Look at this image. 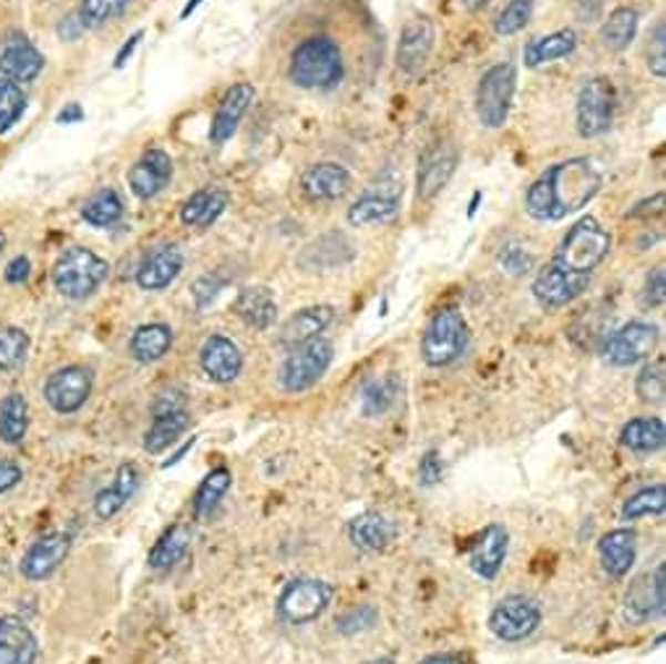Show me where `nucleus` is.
<instances>
[{
    "label": "nucleus",
    "instance_id": "nucleus-1",
    "mask_svg": "<svg viewBox=\"0 0 666 664\" xmlns=\"http://www.w3.org/2000/svg\"><path fill=\"white\" fill-rule=\"evenodd\" d=\"M609 231L596 217H583L567 231L552 262L536 275L533 296L549 309L573 304L591 286V277H594L596 267L609 257Z\"/></svg>",
    "mask_w": 666,
    "mask_h": 664
},
{
    "label": "nucleus",
    "instance_id": "nucleus-2",
    "mask_svg": "<svg viewBox=\"0 0 666 664\" xmlns=\"http://www.w3.org/2000/svg\"><path fill=\"white\" fill-rule=\"evenodd\" d=\"M598 192H602L598 167L588 157H573L546 167L533 181L525 194V210L533 221L554 223L588 207Z\"/></svg>",
    "mask_w": 666,
    "mask_h": 664
},
{
    "label": "nucleus",
    "instance_id": "nucleus-3",
    "mask_svg": "<svg viewBox=\"0 0 666 664\" xmlns=\"http://www.w3.org/2000/svg\"><path fill=\"white\" fill-rule=\"evenodd\" d=\"M290 82L301 90H329L342 79V55L338 42L309 38L293 50Z\"/></svg>",
    "mask_w": 666,
    "mask_h": 664
},
{
    "label": "nucleus",
    "instance_id": "nucleus-4",
    "mask_svg": "<svg viewBox=\"0 0 666 664\" xmlns=\"http://www.w3.org/2000/svg\"><path fill=\"white\" fill-rule=\"evenodd\" d=\"M107 262L84 246H71L58 257L53 267V286L71 302H84L107 280Z\"/></svg>",
    "mask_w": 666,
    "mask_h": 664
},
{
    "label": "nucleus",
    "instance_id": "nucleus-5",
    "mask_svg": "<svg viewBox=\"0 0 666 664\" xmlns=\"http://www.w3.org/2000/svg\"><path fill=\"white\" fill-rule=\"evenodd\" d=\"M468 346V325L463 311L444 306L429 319L421 338V356L429 367L442 369L455 364Z\"/></svg>",
    "mask_w": 666,
    "mask_h": 664
},
{
    "label": "nucleus",
    "instance_id": "nucleus-6",
    "mask_svg": "<svg viewBox=\"0 0 666 664\" xmlns=\"http://www.w3.org/2000/svg\"><path fill=\"white\" fill-rule=\"evenodd\" d=\"M335 589L319 579H293L277 596V617L288 625H309L332 604Z\"/></svg>",
    "mask_w": 666,
    "mask_h": 664
},
{
    "label": "nucleus",
    "instance_id": "nucleus-7",
    "mask_svg": "<svg viewBox=\"0 0 666 664\" xmlns=\"http://www.w3.org/2000/svg\"><path fill=\"white\" fill-rule=\"evenodd\" d=\"M515 86L518 74L512 63H496L481 76L479 90H475V113H479L481 126L502 129L508 123Z\"/></svg>",
    "mask_w": 666,
    "mask_h": 664
},
{
    "label": "nucleus",
    "instance_id": "nucleus-8",
    "mask_svg": "<svg viewBox=\"0 0 666 664\" xmlns=\"http://www.w3.org/2000/svg\"><path fill=\"white\" fill-rule=\"evenodd\" d=\"M332 359H335V348L329 340L317 338L304 343V346L288 351V359L283 361L280 385L288 392L309 390L321 377H325V371L329 369Z\"/></svg>",
    "mask_w": 666,
    "mask_h": 664
},
{
    "label": "nucleus",
    "instance_id": "nucleus-9",
    "mask_svg": "<svg viewBox=\"0 0 666 664\" xmlns=\"http://www.w3.org/2000/svg\"><path fill=\"white\" fill-rule=\"evenodd\" d=\"M614 111H617V92L609 79H591L588 84H583L581 94H577V134L583 139L602 136L612 129Z\"/></svg>",
    "mask_w": 666,
    "mask_h": 664
},
{
    "label": "nucleus",
    "instance_id": "nucleus-10",
    "mask_svg": "<svg viewBox=\"0 0 666 664\" xmlns=\"http://www.w3.org/2000/svg\"><path fill=\"white\" fill-rule=\"evenodd\" d=\"M541 607L531 596L512 594L496 604L489 615V631L494 633L500 641L508 644H518V641L531 639L541 625Z\"/></svg>",
    "mask_w": 666,
    "mask_h": 664
},
{
    "label": "nucleus",
    "instance_id": "nucleus-11",
    "mask_svg": "<svg viewBox=\"0 0 666 664\" xmlns=\"http://www.w3.org/2000/svg\"><path fill=\"white\" fill-rule=\"evenodd\" d=\"M42 396H45L48 406L61 416L82 411L92 396V371L86 367H79V364L58 369L48 377Z\"/></svg>",
    "mask_w": 666,
    "mask_h": 664
},
{
    "label": "nucleus",
    "instance_id": "nucleus-12",
    "mask_svg": "<svg viewBox=\"0 0 666 664\" xmlns=\"http://www.w3.org/2000/svg\"><path fill=\"white\" fill-rule=\"evenodd\" d=\"M400 196H402V181L382 176L377 184L366 188L361 200L354 202V207L348 210V223L361 228L369 223H385L392 221L400 213Z\"/></svg>",
    "mask_w": 666,
    "mask_h": 664
},
{
    "label": "nucleus",
    "instance_id": "nucleus-13",
    "mask_svg": "<svg viewBox=\"0 0 666 664\" xmlns=\"http://www.w3.org/2000/svg\"><path fill=\"white\" fill-rule=\"evenodd\" d=\"M658 330L648 323H631L606 340L604 356L614 367H633L656 351Z\"/></svg>",
    "mask_w": 666,
    "mask_h": 664
},
{
    "label": "nucleus",
    "instance_id": "nucleus-14",
    "mask_svg": "<svg viewBox=\"0 0 666 664\" xmlns=\"http://www.w3.org/2000/svg\"><path fill=\"white\" fill-rule=\"evenodd\" d=\"M69 552H71V534L53 531V534L40 537L37 542L27 546L24 558H21L19 563V571L27 581H45L65 563Z\"/></svg>",
    "mask_w": 666,
    "mask_h": 664
},
{
    "label": "nucleus",
    "instance_id": "nucleus-15",
    "mask_svg": "<svg viewBox=\"0 0 666 664\" xmlns=\"http://www.w3.org/2000/svg\"><path fill=\"white\" fill-rule=\"evenodd\" d=\"M199 364L212 382L228 385L233 379H238L240 369H244V354L225 335H209L199 351Z\"/></svg>",
    "mask_w": 666,
    "mask_h": 664
},
{
    "label": "nucleus",
    "instance_id": "nucleus-16",
    "mask_svg": "<svg viewBox=\"0 0 666 664\" xmlns=\"http://www.w3.org/2000/svg\"><path fill=\"white\" fill-rule=\"evenodd\" d=\"M666 568L658 565L654 573L641 575L631 583L625 596L627 617L633 620H648L654 615H662L666 604Z\"/></svg>",
    "mask_w": 666,
    "mask_h": 664
},
{
    "label": "nucleus",
    "instance_id": "nucleus-17",
    "mask_svg": "<svg viewBox=\"0 0 666 664\" xmlns=\"http://www.w3.org/2000/svg\"><path fill=\"white\" fill-rule=\"evenodd\" d=\"M173 178V160L163 150H150L129 171V186L139 200H155Z\"/></svg>",
    "mask_w": 666,
    "mask_h": 664
},
{
    "label": "nucleus",
    "instance_id": "nucleus-18",
    "mask_svg": "<svg viewBox=\"0 0 666 664\" xmlns=\"http://www.w3.org/2000/svg\"><path fill=\"white\" fill-rule=\"evenodd\" d=\"M455 167H458L455 147H450V144H437V147H431L427 155L421 157V165H419V181H416L419 200L423 202L434 200V196L450 184Z\"/></svg>",
    "mask_w": 666,
    "mask_h": 664
},
{
    "label": "nucleus",
    "instance_id": "nucleus-19",
    "mask_svg": "<svg viewBox=\"0 0 666 664\" xmlns=\"http://www.w3.org/2000/svg\"><path fill=\"white\" fill-rule=\"evenodd\" d=\"M40 641L19 615L0 617V664H34Z\"/></svg>",
    "mask_w": 666,
    "mask_h": 664
},
{
    "label": "nucleus",
    "instance_id": "nucleus-20",
    "mask_svg": "<svg viewBox=\"0 0 666 664\" xmlns=\"http://www.w3.org/2000/svg\"><path fill=\"white\" fill-rule=\"evenodd\" d=\"M434 48V24L427 17H416L402 27L398 45V65L406 74H419Z\"/></svg>",
    "mask_w": 666,
    "mask_h": 664
},
{
    "label": "nucleus",
    "instance_id": "nucleus-21",
    "mask_svg": "<svg viewBox=\"0 0 666 664\" xmlns=\"http://www.w3.org/2000/svg\"><path fill=\"white\" fill-rule=\"evenodd\" d=\"M510 550V534L502 527H486L481 531L479 539L471 544V554H468V563H471L473 573L481 575V579L492 581L500 575L504 558H508Z\"/></svg>",
    "mask_w": 666,
    "mask_h": 664
},
{
    "label": "nucleus",
    "instance_id": "nucleus-22",
    "mask_svg": "<svg viewBox=\"0 0 666 664\" xmlns=\"http://www.w3.org/2000/svg\"><path fill=\"white\" fill-rule=\"evenodd\" d=\"M256 98L254 84L248 82H238L233 84L228 92H225V98L219 100L215 119H212L209 126V139L212 144H225L228 139L236 134L240 119H244V113L248 111V105H252Z\"/></svg>",
    "mask_w": 666,
    "mask_h": 664
},
{
    "label": "nucleus",
    "instance_id": "nucleus-23",
    "mask_svg": "<svg viewBox=\"0 0 666 664\" xmlns=\"http://www.w3.org/2000/svg\"><path fill=\"white\" fill-rule=\"evenodd\" d=\"M181 269H183L181 246L178 244L157 246V249L146 254L142 265H139L136 283L139 288L144 290H163L181 275Z\"/></svg>",
    "mask_w": 666,
    "mask_h": 664
},
{
    "label": "nucleus",
    "instance_id": "nucleus-24",
    "mask_svg": "<svg viewBox=\"0 0 666 664\" xmlns=\"http://www.w3.org/2000/svg\"><path fill=\"white\" fill-rule=\"evenodd\" d=\"M335 319V309L327 304H317V306H306V309L296 311L288 323L283 325L280 330V346L285 351H293V348L304 346V343L321 338V333L332 325Z\"/></svg>",
    "mask_w": 666,
    "mask_h": 664
},
{
    "label": "nucleus",
    "instance_id": "nucleus-25",
    "mask_svg": "<svg viewBox=\"0 0 666 664\" xmlns=\"http://www.w3.org/2000/svg\"><path fill=\"white\" fill-rule=\"evenodd\" d=\"M139 484H142V473H139L136 463H121L113 481L105 489H100L98 498H94V515L100 521H110L113 515H119L123 505L136 494Z\"/></svg>",
    "mask_w": 666,
    "mask_h": 664
},
{
    "label": "nucleus",
    "instance_id": "nucleus-26",
    "mask_svg": "<svg viewBox=\"0 0 666 664\" xmlns=\"http://www.w3.org/2000/svg\"><path fill=\"white\" fill-rule=\"evenodd\" d=\"M350 188V173L338 163L311 165L301 178V192L309 202L340 200Z\"/></svg>",
    "mask_w": 666,
    "mask_h": 664
},
{
    "label": "nucleus",
    "instance_id": "nucleus-27",
    "mask_svg": "<svg viewBox=\"0 0 666 664\" xmlns=\"http://www.w3.org/2000/svg\"><path fill=\"white\" fill-rule=\"evenodd\" d=\"M635 550H638V534L633 529H614L598 542V558L602 568L612 579H625L635 565Z\"/></svg>",
    "mask_w": 666,
    "mask_h": 664
},
{
    "label": "nucleus",
    "instance_id": "nucleus-28",
    "mask_svg": "<svg viewBox=\"0 0 666 664\" xmlns=\"http://www.w3.org/2000/svg\"><path fill=\"white\" fill-rule=\"evenodd\" d=\"M348 537L358 550L363 552H385L398 537V527L382 513H363L350 521Z\"/></svg>",
    "mask_w": 666,
    "mask_h": 664
},
{
    "label": "nucleus",
    "instance_id": "nucleus-29",
    "mask_svg": "<svg viewBox=\"0 0 666 664\" xmlns=\"http://www.w3.org/2000/svg\"><path fill=\"white\" fill-rule=\"evenodd\" d=\"M45 58L40 55V50H34L29 42H11L9 48L0 53V79L11 84H27L40 74Z\"/></svg>",
    "mask_w": 666,
    "mask_h": 664
},
{
    "label": "nucleus",
    "instance_id": "nucleus-30",
    "mask_svg": "<svg viewBox=\"0 0 666 664\" xmlns=\"http://www.w3.org/2000/svg\"><path fill=\"white\" fill-rule=\"evenodd\" d=\"M236 314L254 330H269L277 319V302L265 286H248L236 298Z\"/></svg>",
    "mask_w": 666,
    "mask_h": 664
},
{
    "label": "nucleus",
    "instance_id": "nucleus-31",
    "mask_svg": "<svg viewBox=\"0 0 666 664\" xmlns=\"http://www.w3.org/2000/svg\"><path fill=\"white\" fill-rule=\"evenodd\" d=\"M171 348H173V330L163 323L136 327V333L131 335V343H129V351L139 364H155L160 359H165Z\"/></svg>",
    "mask_w": 666,
    "mask_h": 664
},
{
    "label": "nucleus",
    "instance_id": "nucleus-32",
    "mask_svg": "<svg viewBox=\"0 0 666 664\" xmlns=\"http://www.w3.org/2000/svg\"><path fill=\"white\" fill-rule=\"evenodd\" d=\"M228 207V194L223 188H199L183 204L181 221L192 228H209Z\"/></svg>",
    "mask_w": 666,
    "mask_h": 664
},
{
    "label": "nucleus",
    "instance_id": "nucleus-33",
    "mask_svg": "<svg viewBox=\"0 0 666 664\" xmlns=\"http://www.w3.org/2000/svg\"><path fill=\"white\" fill-rule=\"evenodd\" d=\"M188 546H192V527L175 523V527L167 529L165 534L157 539L146 560H150V568H155V571H171V568H175L186 558Z\"/></svg>",
    "mask_w": 666,
    "mask_h": 664
},
{
    "label": "nucleus",
    "instance_id": "nucleus-34",
    "mask_svg": "<svg viewBox=\"0 0 666 664\" xmlns=\"http://www.w3.org/2000/svg\"><path fill=\"white\" fill-rule=\"evenodd\" d=\"M622 445L633 452H656L666 442V425L658 416H638L622 427Z\"/></svg>",
    "mask_w": 666,
    "mask_h": 664
},
{
    "label": "nucleus",
    "instance_id": "nucleus-35",
    "mask_svg": "<svg viewBox=\"0 0 666 664\" xmlns=\"http://www.w3.org/2000/svg\"><path fill=\"white\" fill-rule=\"evenodd\" d=\"M577 48V34L575 29H560V32L546 34V38H536L525 45V65L531 69H539V65L560 61V58H567L570 53H575Z\"/></svg>",
    "mask_w": 666,
    "mask_h": 664
},
{
    "label": "nucleus",
    "instance_id": "nucleus-36",
    "mask_svg": "<svg viewBox=\"0 0 666 664\" xmlns=\"http://www.w3.org/2000/svg\"><path fill=\"white\" fill-rule=\"evenodd\" d=\"M188 421H192V416H188L186 408H178V411H167V413H155V421H152L150 432L144 435V450L150 452V456L165 452L183 432H186Z\"/></svg>",
    "mask_w": 666,
    "mask_h": 664
},
{
    "label": "nucleus",
    "instance_id": "nucleus-37",
    "mask_svg": "<svg viewBox=\"0 0 666 664\" xmlns=\"http://www.w3.org/2000/svg\"><path fill=\"white\" fill-rule=\"evenodd\" d=\"M233 484V473L230 469H225V466H219V469H212L207 477L202 479V484L196 487V494H194V518L196 521H207V518L215 513L219 500L228 494V489Z\"/></svg>",
    "mask_w": 666,
    "mask_h": 664
},
{
    "label": "nucleus",
    "instance_id": "nucleus-38",
    "mask_svg": "<svg viewBox=\"0 0 666 664\" xmlns=\"http://www.w3.org/2000/svg\"><path fill=\"white\" fill-rule=\"evenodd\" d=\"M29 429V403L24 392H9L0 400V442L21 445Z\"/></svg>",
    "mask_w": 666,
    "mask_h": 664
},
{
    "label": "nucleus",
    "instance_id": "nucleus-39",
    "mask_svg": "<svg viewBox=\"0 0 666 664\" xmlns=\"http://www.w3.org/2000/svg\"><path fill=\"white\" fill-rule=\"evenodd\" d=\"M635 34H638V11L622 6V9H614L609 13V19L604 21L598 38H602V45L606 50L619 53V50H625L627 45H631V42L635 40Z\"/></svg>",
    "mask_w": 666,
    "mask_h": 664
},
{
    "label": "nucleus",
    "instance_id": "nucleus-40",
    "mask_svg": "<svg viewBox=\"0 0 666 664\" xmlns=\"http://www.w3.org/2000/svg\"><path fill=\"white\" fill-rule=\"evenodd\" d=\"M82 215L94 228H110V225H115L123 217L121 194L115 188H100L98 194H92L86 200Z\"/></svg>",
    "mask_w": 666,
    "mask_h": 664
},
{
    "label": "nucleus",
    "instance_id": "nucleus-41",
    "mask_svg": "<svg viewBox=\"0 0 666 664\" xmlns=\"http://www.w3.org/2000/svg\"><path fill=\"white\" fill-rule=\"evenodd\" d=\"M29 335L19 327H0V377H9L24 367Z\"/></svg>",
    "mask_w": 666,
    "mask_h": 664
},
{
    "label": "nucleus",
    "instance_id": "nucleus-42",
    "mask_svg": "<svg viewBox=\"0 0 666 664\" xmlns=\"http://www.w3.org/2000/svg\"><path fill=\"white\" fill-rule=\"evenodd\" d=\"M666 508V487L658 481V484L643 487L638 492L631 494L622 505V518L625 521H638V518L646 515H662Z\"/></svg>",
    "mask_w": 666,
    "mask_h": 664
},
{
    "label": "nucleus",
    "instance_id": "nucleus-43",
    "mask_svg": "<svg viewBox=\"0 0 666 664\" xmlns=\"http://www.w3.org/2000/svg\"><path fill=\"white\" fill-rule=\"evenodd\" d=\"M635 392H638V398L643 400V403H650V406L664 403V398H666V361L664 359L650 361L641 369L638 379H635Z\"/></svg>",
    "mask_w": 666,
    "mask_h": 664
},
{
    "label": "nucleus",
    "instance_id": "nucleus-44",
    "mask_svg": "<svg viewBox=\"0 0 666 664\" xmlns=\"http://www.w3.org/2000/svg\"><path fill=\"white\" fill-rule=\"evenodd\" d=\"M131 0H82V6H79V24L82 29H98L105 24V21L115 19L119 13H123L129 9Z\"/></svg>",
    "mask_w": 666,
    "mask_h": 664
},
{
    "label": "nucleus",
    "instance_id": "nucleus-45",
    "mask_svg": "<svg viewBox=\"0 0 666 664\" xmlns=\"http://www.w3.org/2000/svg\"><path fill=\"white\" fill-rule=\"evenodd\" d=\"M398 379L395 377H382L375 379V382L366 385L363 390V413L366 416H382L387 408L395 403V398H398Z\"/></svg>",
    "mask_w": 666,
    "mask_h": 664
},
{
    "label": "nucleus",
    "instance_id": "nucleus-46",
    "mask_svg": "<svg viewBox=\"0 0 666 664\" xmlns=\"http://www.w3.org/2000/svg\"><path fill=\"white\" fill-rule=\"evenodd\" d=\"M27 111V98L21 92L19 84L3 82L0 79V134L9 131Z\"/></svg>",
    "mask_w": 666,
    "mask_h": 664
},
{
    "label": "nucleus",
    "instance_id": "nucleus-47",
    "mask_svg": "<svg viewBox=\"0 0 666 664\" xmlns=\"http://www.w3.org/2000/svg\"><path fill=\"white\" fill-rule=\"evenodd\" d=\"M531 17H533V0H510L494 21V32L502 34V38H510V34H518L521 29H525Z\"/></svg>",
    "mask_w": 666,
    "mask_h": 664
},
{
    "label": "nucleus",
    "instance_id": "nucleus-48",
    "mask_svg": "<svg viewBox=\"0 0 666 664\" xmlns=\"http://www.w3.org/2000/svg\"><path fill=\"white\" fill-rule=\"evenodd\" d=\"M379 623V610L375 604H358V607L348 610L346 615L338 620V631L346 636H356V633L371 631Z\"/></svg>",
    "mask_w": 666,
    "mask_h": 664
},
{
    "label": "nucleus",
    "instance_id": "nucleus-49",
    "mask_svg": "<svg viewBox=\"0 0 666 664\" xmlns=\"http://www.w3.org/2000/svg\"><path fill=\"white\" fill-rule=\"evenodd\" d=\"M643 298H646L648 306H656V309H662L664 302H666V275H664V267H656L654 273L648 275L646 290H643Z\"/></svg>",
    "mask_w": 666,
    "mask_h": 664
},
{
    "label": "nucleus",
    "instance_id": "nucleus-50",
    "mask_svg": "<svg viewBox=\"0 0 666 664\" xmlns=\"http://www.w3.org/2000/svg\"><path fill=\"white\" fill-rule=\"evenodd\" d=\"M439 479H442V458H439L437 450L423 452L419 463V481L423 487H434Z\"/></svg>",
    "mask_w": 666,
    "mask_h": 664
},
{
    "label": "nucleus",
    "instance_id": "nucleus-51",
    "mask_svg": "<svg viewBox=\"0 0 666 664\" xmlns=\"http://www.w3.org/2000/svg\"><path fill=\"white\" fill-rule=\"evenodd\" d=\"M654 50H656V53H650L648 65H650V71H654V74L658 79H664L666 76V27H664V21L656 27Z\"/></svg>",
    "mask_w": 666,
    "mask_h": 664
},
{
    "label": "nucleus",
    "instance_id": "nucleus-52",
    "mask_svg": "<svg viewBox=\"0 0 666 664\" xmlns=\"http://www.w3.org/2000/svg\"><path fill=\"white\" fill-rule=\"evenodd\" d=\"M219 288H223V283H219L215 275H204L202 280H196V286H194L196 306H199V309H207V306L217 298Z\"/></svg>",
    "mask_w": 666,
    "mask_h": 664
},
{
    "label": "nucleus",
    "instance_id": "nucleus-53",
    "mask_svg": "<svg viewBox=\"0 0 666 664\" xmlns=\"http://www.w3.org/2000/svg\"><path fill=\"white\" fill-rule=\"evenodd\" d=\"M500 262L515 275L529 273V267H531V257L523 249H518V246H508V249L500 254Z\"/></svg>",
    "mask_w": 666,
    "mask_h": 664
},
{
    "label": "nucleus",
    "instance_id": "nucleus-54",
    "mask_svg": "<svg viewBox=\"0 0 666 664\" xmlns=\"http://www.w3.org/2000/svg\"><path fill=\"white\" fill-rule=\"evenodd\" d=\"M24 479V471L17 461H9V458H0V494H6L9 489H13L19 481Z\"/></svg>",
    "mask_w": 666,
    "mask_h": 664
},
{
    "label": "nucleus",
    "instance_id": "nucleus-55",
    "mask_svg": "<svg viewBox=\"0 0 666 664\" xmlns=\"http://www.w3.org/2000/svg\"><path fill=\"white\" fill-rule=\"evenodd\" d=\"M29 259L27 257H17L9 262V267H6V283H11V286H19V283H24L29 277Z\"/></svg>",
    "mask_w": 666,
    "mask_h": 664
},
{
    "label": "nucleus",
    "instance_id": "nucleus-56",
    "mask_svg": "<svg viewBox=\"0 0 666 664\" xmlns=\"http://www.w3.org/2000/svg\"><path fill=\"white\" fill-rule=\"evenodd\" d=\"M664 210V194L658 192L654 200H646V202H641L638 207L635 210H631V213H627V217H646V215H658Z\"/></svg>",
    "mask_w": 666,
    "mask_h": 664
},
{
    "label": "nucleus",
    "instance_id": "nucleus-57",
    "mask_svg": "<svg viewBox=\"0 0 666 664\" xmlns=\"http://www.w3.org/2000/svg\"><path fill=\"white\" fill-rule=\"evenodd\" d=\"M419 664H471V656L460 652H439L427 656V660H421Z\"/></svg>",
    "mask_w": 666,
    "mask_h": 664
},
{
    "label": "nucleus",
    "instance_id": "nucleus-58",
    "mask_svg": "<svg viewBox=\"0 0 666 664\" xmlns=\"http://www.w3.org/2000/svg\"><path fill=\"white\" fill-rule=\"evenodd\" d=\"M181 392H163L155 400V413H167V411H178V408H186V403H183V398H178Z\"/></svg>",
    "mask_w": 666,
    "mask_h": 664
},
{
    "label": "nucleus",
    "instance_id": "nucleus-59",
    "mask_svg": "<svg viewBox=\"0 0 666 664\" xmlns=\"http://www.w3.org/2000/svg\"><path fill=\"white\" fill-rule=\"evenodd\" d=\"M139 40H142V32H136L134 38H131V40L126 42V45L121 48V53L115 55V69H121V65H126V61L131 58V53H134V48L139 45Z\"/></svg>",
    "mask_w": 666,
    "mask_h": 664
},
{
    "label": "nucleus",
    "instance_id": "nucleus-60",
    "mask_svg": "<svg viewBox=\"0 0 666 664\" xmlns=\"http://www.w3.org/2000/svg\"><path fill=\"white\" fill-rule=\"evenodd\" d=\"M82 115H84L82 108H79L76 102H71V105L65 108V111L61 115H58V121H61V123H73V121H82Z\"/></svg>",
    "mask_w": 666,
    "mask_h": 664
},
{
    "label": "nucleus",
    "instance_id": "nucleus-61",
    "mask_svg": "<svg viewBox=\"0 0 666 664\" xmlns=\"http://www.w3.org/2000/svg\"><path fill=\"white\" fill-rule=\"evenodd\" d=\"M486 3H489V0H460V6H463V9H465V11H471V13L481 11Z\"/></svg>",
    "mask_w": 666,
    "mask_h": 664
},
{
    "label": "nucleus",
    "instance_id": "nucleus-62",
    "mask_svg": "<svg viewBox=\"0 0 666 664\" xmlns=\"http://www.w3.org/2000/svg\"><path fill=\"white\" fill-rule=\"evenodd\" d=\"M202 3H204V0H188V3H186V6H183V11H181V19H188V13H192V11H196V9H199V6H202Z\"/></svg>",
    "mask_w": 666,
    "mask_h": 664
},
{
    "label": "nucleus",
    "instance_id": "nucleus-63",
    "mask_svg": "<svg viewBox=\"0 0 666 664\" xmlns=\"http://www.w3.org/2000/svg\"><path fill=\"white\" fill-rule=\"evenodd\" d=\"M366 664H395V660H392V656H382V660H371Z\"/></svg>",
    "mask_w": 666,
    "mask_h": 664
},
{
    "label": "nucleus",
    "instance_id": "nucleus-64",
    "mask_svg": "<svg viewBox=\"0 0 666 664\" xmlns=\"http://www.w3.org/2000/svg\"><path fill=\"white\" fill-rule=\"evenodd\" d=\"M3 249H6V236L0 233V254H3Z\"/></svg>",
    "mask_w": 666,
    "mask_h": 664
}]
</instances>
